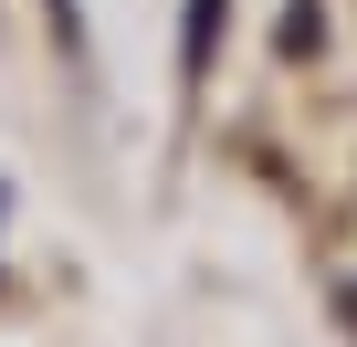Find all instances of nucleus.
<instances>
[{"mask_svg":"<svg viewBox=\"0 0 357 347\" xmlns=\"http://www.w3.org/2000/svg\"><path fill=\"white\" fill-rule=\"evenodd\" d=\"M43 11H53V43H63V64H84V11H74V0H43Z\"/></svg>","mask_w":357,"mask_h":347,"instance_id":"2","label":"nucleus"},{"mask_svg":"<svg viewBox=\"0 0 357 347\" xmlns=\"http://www.w3.org/2000/svg\"><path fill=\"white\" fill-rule=\"evenodd\" d=\"M221 11H231V0H190V32H178V74H211V53H221Z\"/></svg>","mask_w":357,"mask_h":347,"instance_id":"1","label":"nucleus"}]
</instances>
